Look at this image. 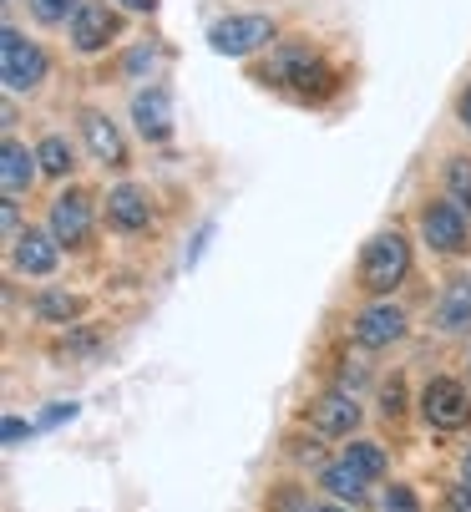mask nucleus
<instances>
[{
	"instance_id": "1",
	"label": "nucleus",
	"mask_w": 471,
	"mask_h": 512,
	"mask_svg": "<svg viewBox=\"0 0 471 512\" xmlns=\"http://www.w3.org/2000/svg\"><path fill=\"white\" fill-rule=\"evenodd\" d=\"M411 274V249L401 234H375L365 244V259H360V279L365 289H375V295H390L401 279Z\"/></svg>"
},
{
	"instance_id": "2",
	"label": "nucleus",
	"mask_w": 471,
	"mask_h": 512,
	"mask_svg": "<svg viewBox=\"0 0 471 512\" xmlns=\"http://www.w3.org/2000/svg\"><path fill=\"white\" fill-rule=\"evenodd\" d=\"M0 71H6V87H11V92H31V87H41V77H46V56H41V46L26 41L16 26H6V31H0Z\"/></svg>"
},
{
	"instance_id": "3",
	"label": "nucleus",
	"mask_w": 471,
	"mask_h": 512,
	"mask_svg": "<svg viewBox=\"0 0 471 512\" xmlns=\"http://www.w3.org/2000/svg\"><path fill=\"white\" fill-rule=\"evenodd\" d=\"M269 41H274V21L269 16H223L208 31V46L218 56H249V51H259Z\"/></svg>"
},
{
	"instance_id": "4",
	"label": "nucleus",
	"mask_w": 471,
	"mask_h": 512,
	"mask_svg": "<svg viewBox=\"0 0 471 512\" xmlns=\"http://www.w3.org/2000/svg\"><path fill=\"white\" fill-rule=\"evenodd\" d=\"M421 411H426V421H431V426L456 431V426H466V421H471V396H466V386H461V381L436 376V381L421 391Z\"/></svg>"
},
{
	"instance_id": "5",
	"label": "nucleus",
	"mask_w": 471,
	"mask_h": 512,
	"mask_svg": "<svg viewBox=\"0 0 471 512\" xmlns=\"http://www.w3.org/2000/svg\"><path fill=\"white\" fill-rule=\"evenodd\" d=\"M51 234H56V244H82L92 234V193L66 188L51 203Z\"/></svg>"
},
{
	"instance_id": "6",
	"label": "nucleus",
	"mask_w": 471,
	"mask_h": 512,
	"mask_svg": "<svg viewBox=\"0 0 471 512\" xmlns=\"http://www.w3.org/2000/svg\"><path fill=\"white\" fill-rule=\"evenodd\" d=\"M421 234H426V244H431V249L456 254V249L466 244V218H461V208H456V203H431V208L421 213Z\"/></svg>"
},
{
	"instance_id": "7",
	"label": "nucleus",
	"mask_w": 471,
	"mask_h": 512,
	"mask_svg": "<svg viewBox=\"0 0 471 512\" xmlns=\"http://www.w3.org/2000/svg\"><path fill=\"white\" fill-rule=\"evenodd\" d=\"M132 117H137V132H142V137L163 142V137L173 132V97H168L163 87H147V92H137Z\"/></svg>"
},
{
	"instance_id": "8",
	"label": "nucleus",
	"mask_w": 471,
	"mask_h": 512,
	"mask_svg": "<svg viewBox=\"0 0 471 512\" xmlns=\"http://www.w3.org/2000/svg\"><path fill=\"white\" fill-rule=\"evenodd\" d=\"M309 421H314V431H325V436H350L355 421H360V406H355V396H345V391H325L320 401H314Z\"/></svg>"
},
{
	"instance_id": "9",
	"label": "nucleus",
	"mask_w": 471,
	"mask_h": 512,
	"mask_svg": "<svg viewBox=\"0 0 471 512\" xmlns=\"http://www.w3.org/2000/svg\"><path fill=\"white\" fill-rule=\"evenodd\" d=\"M112 36H117V16H112L107 6H97V0H87V6L76 11V21H71L76 51H102Z\"/></svg>"
},
{
	"instance_id": "10",
	"label": "nucleus",
	"mask_w": 471,
	"mask_h": 512,
	"mask_svg": "<svg viewBox=\"0 0 471 512\" xmlns=\"http://www.w3.org/2000/svg\"><path fill=\"white\" fill-rule=\"evenodd\" d=\"M147 218H152V208H147V193H142V188L122 183V188L107 193V224H112V229L137 234V229H147Z\"/></svg>"
},
{
	"instance_id": "11",
	"label": "nucleus",
	"mask_w": 471,
	"mask_h": 512,
	"mask_svg": "<svg viewBox=\"0 0 471 512\" xmlns=\"http://www.w3.org/2000/svg\"><path fill=\"white\" fill-rule=\"evenodd\" d=\"M355 335H360V345H370V350L396 345V340L406 335V315H401L396 305H370V310L355 320Z\"/></svg>"
},
{
	"instance_id": "12",
	"label": "nucleus",
	"mask_w": 471,
	"mask_h": 512,
	"mask_svg": "<svg viewBox=\"0 0 471 512\" xmlns=\"http://www.w3.org/2000/svg\"><path fill=\"white\" fill-rule=\"evenodd\" d=\"M36 168H41V158H36V153H26L21 142H6V153H0V188H6V198H11V203L31 188Z\"/></svg>"
},
{
	"instance_id": "13",
	"label": "nucleus",
	"mask_w": 471,
	"mask_h": 512,
	"mask_svg": "<svg viewBox=\"0 0 471 512\" xmlns=\"http://www.w3.org/2000/svg\"><path fill=\"white\" fill-rule=\"evenodd\" d=\"M16 269L21 274H51L56 269V234L51 229H26L16 244Z\"/></svg>"
},
{
	"instance_id": "14",
	"label": "nucleus",
	"mask_w": 471,
	"mask_h": 512,
	"mask_svg": "<svg viewBox=\"0 0 471 512\" xmlns=\"http://www.w3.org/2000/svg\"><path fill=\"white\" fill-rule=\"evenodd\" d=\"M82 132H87V142H92V153L102 158V163H112V168H122L127 163V148H122V132L102 117V112H82Z\"/></svg>"
},
{
	"instance_id": "15",
	"label": "nucleus",
	"mask_w": 471,
	"mask_h": 512,
	"mask_svg": "<svg viewBox=\"0 0 471 512\" xmlns=\"http://www.w3.org/2000/svg\"><path fill=\"white\" fill-rule=\"evenodd\" d=\"M436 325H441V330H466V325H471V279H456L446 295H441Z\"/></svg>"
},
{
	"instance_id": "16",
	"label": "nucleus",
	"mask_w": 471,
	"mask_h": 512,
	"mask_svg": "<svg viewBox=\"0 0 471 512\" xmlns=\"http://www.w3.org/2000/svg\"><path fill=\"white\" fill-rule=\"evenodd\" d=\"M320 482H325L335 497H345V502H360V497H365V487H370V482H365V477H360L350 462H335V467H325V477H320Z\"/></svg>"
},
{
	"instance_id": "17",
	"label": "nucleus",
	"mask_w": 471,
	"mask_h": 512,
	"mask_svg": "<svg viewBox=\"0 0 471 512\" xmlns=\"http://www.w3.org/2000/svg\"><path fill=\"white\" fill-rule=\"evenodd\" d=\"M340 462H350L365 482H380V477H385V452H380L375 442H350V452H345Z\"/></svg>"
},
{
	"instance_id": "18",
	"label": "nucleus",
	"mask_w": 471,
	"mask_h": 512,
	"mask_svg": "<svg viewBox=\"0 0 471 512\" xmlns=\"http://www.w3.org/2000/svg\"><path fill=\"white\" fill-rule=\"evenodd\" d=\"M36 315L51 320V325H66V320L82 315V300H76V295H61V289H46V295L36 300Z\"/></svg>"
},
{
	"instance_id": "19",
	"label": "nucleus",
	"mask_w": 471,
	"mask_h": 512,
	"mask_svg": "<svg viewBox=\"0 0 471 512\" xmlns=\"http://www.w3.org/2000/svg\"><path fill=\"white\" fill-rule=\"evenodd\" d=\"M36 158H41V173H56V178H61V173H71V163H76L66 137H46L41 148H36Z\"/></svg>"
},
{
	"instance_id": "20",
	"label": "nucleus",
	"mask_w": 471,
	"mask_h": 512,
	"mask_svg": "<svg viewBox=\"0 0 471 512\" xmlns=\"http://www.w3.org/2000/svg\"><path fill=\"white\" fill-rule=\"evenodd\" d=\"M294 92H304V97H325L330 87H335V77H330V66H320V61H309L304 71H299V77L289 82Z\"/></svg>"
},
{
	"instance_id": "21",
	"label": "nucleus",
	"mask_w": 471,
	"mask_h": 512,
	"mask_svg": "<svg viewBox=\"0 0 471 512\" xmlns=\"http://www.w3.org/2000/svg\"><path fill=\"white\" fill-rule=\"evenodd\" d=\"M446 188H451V203H456V208H471V158H451Z\"/></svg>"
},
{
	"instance_id": "22",
	"label": "nucleus",
	"mask_w": 471,
	"mask_h": 512,
	"mask_svg": "<svg viewBox=\"0 0 471 512\" xmlns=\"http://www.w3.org/2000/svg\"><path fill=\"white\" fill-rule=\"evenodd\" d=\"M87 0H31V16L36 21H46V26H61L66 16L76 21V11H82Z\"/></svg>"
},
{
	"instance_id": "23",
	"label": "nucleus",
	"mask_w": 471,
	"mask_h": 512,
	"mask_svg": "<svg viewBox=\"0 0 471 512\" xmlns=\"http://www.w3.org/2000/svg\"><path fill=\"white\" fill-rule=\"evenodd\" d=\"M385 512H421V502H416V492L406 482H396V487L385 492Z\"/></svg>"
},
{
	"instance_id": "24",
	"label": "nucleus",
	"mask_w": 471,
	"mask_h": 512,
	"mask_svg": "<svg viewBox=\"0 0 471 512\" xmlns=\"http://www.w3.org/2000/svg\"><path fill=\"white\" fill-rule=\"evenodd\" d=\"M0 431H6V447H21V442H31V421H21V416H6V426H0Z\"/></svg>"
},
{
	"instance_id": "25",
	"label": "nucleus",
	"mask_w": 471,
	"mask_h": 512,
	"mask_svg": "<svg viewBox=\"0 0 471 512\" xmlns=\"http://www.w3.org/2000/svg\"><path fill=\"white\" fill-rule=\"evenodd\" d=\"M0 229H6V239H11V244H21V234H26V229H21V213H16V203H11V198H6V208H0Z\"/></svg>"
},
{
	"instance_id": "26",
	"label": "nucleus",
	"mask_w": 471,
	"mask_h": 512,
	"mask_svg": "<svg viewBox=\"0 0 471 512\" xmlns=\"http://www.w3.org/2000/svg\"><path fill=\"white\" fill-rule=\"evenodd\" d=\"M441 512H471V487H451L446 502H441Z\"/></svg>"
},
{
	"instance_id": "27",
	"label": "nucleus",
	"mask_w": 471,
	"mask_h": 512,
	"mask_svg": "<svg viewBox=\"0 0 471 512\" xmlns=\"http://www.w3.org/2000/svg\"><path fill=\"white\" fill-rule=\"evenodd\" d=\"M380 406H385V416H401V381L385 386V401H380Z\"/></svg>"
},
{
	"instance_id": "28",
	"label": "nucleus",
	"mask_w": 471,
	"mask_h": 512,
	"mask_svg": "<svg viewBox=\"0 0 471 512\" xmlns=\"http://www.w3.org/2000/svg\"><path fill=\"white\" fill-rule=\"evenodd\" d=\"M71 416H76V406L66 401V406H51V411H46L41 421H46V426H61V421H71Z\"/></svg>"
},
{
	"instance_id": "29",
	"label": "nucleus",
	"mask_w": 471,
	"mask_h": 512,
	"mask_svg": "<svg viewBox=\"0 0 471 512\" xmlns=\"http://www.w3.org/2000/svg\"><path fill=\"white\" fill-rule=\"evenodd\" d=\"M122 6H127V11H152L157 0H122Z\"/></svg>"
},
{
	"instance_id": "30",
	"label": "nucleus",
	"mask_w": 471,
	"mask_h": 512,
	"mask_svg": "<svg viewBox=\"0 0 471 512\" xmlns=\"http://www.w3.org/2000/svg\"><path fill=\"white\" fill-rule=\"evenodd\" d=\"M461 487H471V452L461 457Z\"/></svg>"
},
{
	"instance_id": "31",
	"label": "nucleus",
	"mask_w": 471,
	"mask_h": 512,
	"mask_svg": "<svg viewBox=\"0 0 471 512\" xmlns=\"http://www.w3.org/2000/svg\"><path fill=\"white\" fill-rule=\"evenodd\" d=\"M461 122H466V127H471V92H466V97H461Z\"/></svg>"
},
{
	"instance_id": "32",
	"label": "nucleus",
	"mask_w": 471,
	"mask_h": 512,
	"mask_svg": "<svg viewBox=\"0 0 471 512\" xmlns=\"http://www.w3.org/2000/svg\"><path fill=\"white\" fill-rule=\"evenodd\" d=\"M309 512H345V507H309Z\"/></svg>"
}]
</instances>
